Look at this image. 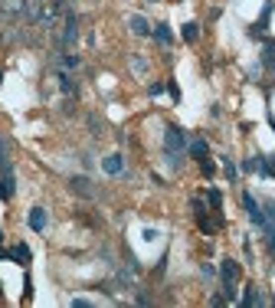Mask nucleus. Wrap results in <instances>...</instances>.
Listing matches in <instances>:
<instances>
[{
    "instance_id": "nucleus-1",
    "label": "nucleus",
    "mask_w": 275,
    "mask_h": 308,
    "mask_svg": "<svg viewBox=\"0 0 275 308\" xmlns=\"http://www.w3.org/2000/svg\"><path fill=\"white\" fill-rule=\"evenodd\" d=\"M16 190V177H13V164L7 161H0V200H10Z\"/></svg>"
},
{
    "instance_id": "nucleus-2",
    "label": "nucleus",
    "mask_w": 275,
    "mask_h": 308,
    "mask_svg": "<svg viewBox=\"0 0 275 308\" xmlns=\"http://www.w3.org/2000/svg\"><path fill=\"white\" fill-rule=\"evenodd\" d=\"M243 206H246V213H249V220L256 223L259 229H269V226H272V223L266 220V210L259 206V200L252 197V194H243Z\"/></svg>"
},
{
    "instance_id": "nucleus-3",
    "label": "nucleus",
    "mask_w": 275,
    "mask_h": 308,
    "mask_svg": "<svg viewBox=\"0 0 275 308\" xmlns=\"http://www.w3.org/2000/svg\"><path fill=\"white\" fill-rule=\"evenodd\" d=\"M164 148H167V151H177V154L187 148V134H183V128L167 125V131H164Z\"/></svg>"
},
{
    "instance_id": "nucleus-4",
    "label": "nucleus",
    "mask_w": 275,
    "mask_h": 308,
    "mask_svg": "<svg viewBox=\"0 0 275 308\" xmlns=\"http://www.w3.org/2000/svg\"><path fill=\"white\" fill-rule=\"evenodd\" d=\"M69 187H72V194H79V197H86V200H92V197H95L92 181H89V177H82V174L69 177Z\"/></svg>"
},
{
    "instance_id": "nucleus-5",
    "label": "nucleus",
    "mask_w": 275,
    "mask_h": 308,
    "mask_svg": "<svg viewBox=\"0 0 275 308\" xmlns=\"http://www.w3.org/2000/svg\"><path fill=\"white\" fill-rule=\"evenodd\" d=\"M66 30H63V43H66V46H72V43H76L79 40V16L76 13H66Z\"/></svg>"
},
{
    "instance_id": "nucleus-6",
    "label": "nucleus",
    "mask_w": 275,
    "mask_h": 308,
    "mask_svg": "<svg viewBox=\"0 0 275 308\" xmlns=\"http://www.w3.org/2000/svg\"><path fill=\"white\" fill-rule=\"evenodd\" d=\"M46 223H49L46 210H43V206H33V210H30V229H33V233H43Z\"/></svg>"
},
{
    "instance_id": "nucleus-7",
    "label": "nucleus",
    "mask_w": 275,
    "mask_h": 308,
    "mask_svg": "<svg viewBox=\"0 0 275 308\" xmlns=\"http://www.w3.org/2000/svg\"><path fill=\"white\" fill-rule=\"evenodd\" d=\"M10 259H13V262H20V266H30V259H33L30 246H26V243H16L13 249H10Z\"/></svg>"
},
{
    "instance_id": "nucleus-8",
    "label": "nucleus",
    "mask_w": 275,
    "mask_h": 308,
    "mask_svg": "<svg viewBox=\"0 0 275 308\" xmlns=\"http://www.w3.org/2000/svg\"><path fill=\"white\" fill-rule=\"evenodd\" d=\"M102 167H105V174H121V171H125V158H121V154H108V158L102 161Z\"/></svg>"
},
{
    "instance_id": "nucleus-9",
    "label": "nucleus",
    "mask_w": 275,
    "mask_h": 308,
    "mask_svg": "<svg viewBox=\"0 0 275 308\" xmlns=\"http://www.w3.org/2000/svg\"><path fill=\"white\" fill-rule=\"evenodd\" d=\"M239 305H246V308H249V305H266V295H262L259 289H252V285H249V289H246V295L239 299Z\"/></svg>"
},
{
    "instance_id": "nucleus-10",
    "label": "nucleus",
    "mask_w": 275,
    "mask_h": 308,
    "mask_svg": "<svg viewBox=\"0 0 275 308\" xmlns=\"http://www.w3.org/2000/svg\"><path fill=\"white\" fill-rule=\"evenodd\" d=\"M220 276H223V282H233V285H236V279H239V266H236L233 259H226V262L220 266Z\"/></svg>"
},
{
    "instance_id": "nucleus-11",
    "label": "nucleus",
    "mask_w": 275,
    "mask_h": 308,
    "mask_svg": "<svg viewBox=\"0 0 275 308\" xmlns=\"http://www.w3.org/2000/svg\"><path fill=\"white\" fill-rule=\"evenodd\" d=\"M187 148H190V154H193V158H196V161H203V158H206V154H210V144H206V141H203V138H193V141H190V144H187Z\"/></svg>"
},
{
    "instance_id": "nucleus-12",
    "label": "nucleus",
    "mask_w": 275,
    "mask_h": 308,
    "mask_svg": "<svg viewBox=\"0 0 275 308\" xmlns=\"http://www.w3.org/2000/svg\"><path fill=\"white\" fill-rule=\"evenodd\" d=\"M59 89H63L66 95H76V92H79V82L72 79L69 72H59Z\"/></svg>"
},
{
    "instance_id": "nucleus-13",
    "label": "nucleus",
    "mask_w": 275,
    "mask_h": 308,
    "mask_svg": "<svg viewBox=\"0 0 275 308\" xmlns=\"http://www.w3.org/2000/svg\"><path fill=\"white\" fill-rule=\"evenodd\" d=\"M262 66L275 72V43H272V40H269L266 46H262Z\"/></svg>"
},
{
    "instance_id": "nucleus-14",
    "label": "nucleus",
    "mask_w": 275,
    "mask_h": 308,
    "mask_svg": "<svg viewBox=\"0 0 275 308\" xmlns=\"http://www.w3.org/2000/svg\"><path fill=\"white\" fill-rule=\"evenodd\" d=\"M131 33H138V36H148V33H151V23L144 20V16L134 13V16H131Z\"/></svg>"
},
{
    "instance_id": "nucleus-15",
    "label": "nucleus",
    "mask_w": 275,
    "mask_h": 308,
    "mask_svg": "<svg viewBox=\"0 0 275 308\" xmlns=\"http://www.w3.org/2000/svg\"><path fill=\"white\" fill-rule=\"evenodd\" d=\"M154 36H157L161 43H164V46H171V43H174V33H171V26H167V23H157Z\"/></svg>"
},
{
    "instance_id": "nucleus-16",
    "label": "nucleus",
    "mask_w": 275,
    "mask_h": 308,
    "mask_svg": "<svg viewBox=\"0 0 275 308\" xmlns=\"http://www.w3.org/2000/svg\"><path fill=\"white\" fill-rule=\"evenodd\" d=\"M183 40L196 43V40H200V26H196V23H183Z\"/></svg>"
},
{
    "instance_id": "nucleus-17",
    "label": "nucleus",
    "mask_w": 275,
    "mask_h": 308,
    "mask_svg": "<svg viewBox=\"0 0 275 308\" xmlns=\"http://www.w3.org/2000/svg\"><path fill=\"white\" fill-rule=\"evenodd\" d=\"M259 171L266 177H275V161L272 158H259Z\"/></svg>"
},
{
    "instance_id": "nucleus-18",
    "label": "nucleus",
    "mask_w": 275,
    "mask_h": 308,
    "mask_svg": "<svg viewBox=\"0 0 275 308\" xmlns=\"http://www.w3.org/2000/svg\"><path fill=\"white\" fill-rule=\"evenodd\" d=\"M206 200H210L213 210H220V206H223V194H220V190H206Z\"/></svg>"
},
{
    "instance_id": "nucleus-19",
    "label": "nucleus",
    "mask_w": 275,
    "mask_h": 308,
    "mask_svg": "<svg viewBox=\"0 0 275 308\" xmlns=\"http://www.w3.org/2000/svg\"><path fill=\"white\" fill-rule=\"evenodd\" d=\"M59 63H63V69H79V56H72V53H66L63 59H59Z\"/></svg>"
},
{
    "instance_id": "nucleus-20",
    "label": "nucleus",
    "mask_w": 275,
    "mask_h": 308,
    "mask_svg": "<svg viewBox=\"0 0 275 308\" xmlns=\"http://www.w3.org/2000/svg\"><path fill=\"white\" fill-rule=\"evenodd\" d=\"M223 171H226V181H236V174H239V171H236V164L229 158H223Z\"/></svg>"
},
{
    "instance_id": "nucleus-21",
    "label": "nucleus",
    "mask_w": 275,
    "mask_h": 308,
    "mask_svg": "<svg viewBox=\"0 0 275 308\" xmlns=\"http://www.w3.org/2000/svg\"><path fill=\"white\" fill-rule=\"evenodd\" d=\"M181 164H183V158H181V154H177V151H167V167H174V171H177Z\"/></svg>"
},
{
    "instance_id": "nucleus-22",
    "label": "nucleus",
    "mask_w": 275,
    "mask_h": 308,
    "mask_svg": "<svg viewBox=\"0 0 275 308\" xmlns=\"http://www.w3.org/2000/svg\"><path fill=\"white\" fill-rule=\"evenodd\" d=\"M200 171H203L206 177H213V174H216V164H213L210 158H203V161H200Z\"/></svg>"
},
{
    "instance_id": "nucleus-23",
    "label": "nucleus",
    "mask_w": 275,
    "mask_h": 308,
    "mask_svg": "<svg viewBox=\"0 0 275 308\" xmlns=\"http://www.w3.org/2000/svg\"><path fill=\"white\" fill-rule=\"evenodd\" d=\"M167 92H171V99H174V102H181V86H177V82H167Z\"/></svg>"
},
{
    "instance_id": "nucleus-24",
    "label": "nucleus",
    "mask_w": 275,
    "mask_h": 308,
    "mask_svg": "<svg viewBox=\"0 0 275 308\" xmlns=\"http://www.w3.org/2000/svg\"><path fill=\"white\" fill-rule=\"evenodd\" d=\"M23 299H26V302L33 299V279H30V276L23 279Z\"/></svg>"
},
{
    "instance_id": "nucleus-25",
    "label": "nucleus",
    "mask_w": 275,
    "mask_h": 308,
    "mask_svg": "<svg viewBox=\"0 0 275 308\" xmlns=\"http://www.w3.org/2000/svg\"><path fill=\"white\" fill-rule=\"evenodd\" d=\"M243 171H249V174H252V171H259V158H249V161H243Z\"/></svg>"
},
{
    "instance_id": "nucleus-26",
    "label": "nucleus",
    "mask_w": 275,
    "mask_h": 308,
    "mask_svg": "<svg viewBox=\"0 0 275 308\" xmlns=\"http://www.w3.org/2000/svg\"><path fill=\"white\" fill-rule=\"evenodd\" d=\"M89 128H92V134H102V121L95 118V115H92V118H89Z\"/></svg>"
},
{
    "instance_id": "nucleus-27",
    "label": "nucleus",
    "mask_w": 275,
    "mask_h": 308,
    "mask_svg": "<svg viewBox=\"0 0 275 308\" xmlns=\"http://www.w3.org/2000/svg\"><path fill=\"white\" fill-rule=\"evenodd\" d=\"M69 305H72V308H92V302H89V299H72Z\"/></svg>"
},
{
    "instance_id": "nucleus-28",
    "label": "nucleus",
    "mask_w": 275,
    "mask_h": 308,
    "mask_svg": "<svg viewBox=\"0 0 275 308\" xmlns=\"http://www.w3.org/2000/svg\"><path fill=\"white\" fill-rule=\"evenodd\" d=\"M148 92H151V95H161V92H164V86H161V82H151Z\"/></svg>"
},
{
    "instance_id": "nucleus-29",
    "label": "nucleus",
    "mask_w": 275,
    "mask_h": 308,
    "mask_svg": "<svg viewBox=\"0 0 275 308\" xmlns=\"http://www.w3.org/2000/svg\"><path fill=\"white\" fill-rule=\"evenodd\" d=\"M10 154H7V141H3V138H0V161H7Z\"/></svg>"
},
{
    "instance_id": "nucleus-30",
    "label": "nucleus",
    "mask_w": 275,
    "mask_h": 308,
    "mask_svg": "<svg viewBox=\"0 0 275 308\" xmlns=\"http://www.w3.org/2000/svg\"><path fill=\"white\" fill-rule=\"evenodd\" d=\"M0 243H3V229H0Z\"/></svg>"
},
{
    "instance_id": "nucleus-31",
    "label": "nucleus",
    "mask_w": 275,
    "mask_h": 308,
    "mask_svg": "<svg viewBox=\"0 0 275 308\" xmlns=\"http://www.w3.org/2000/svg\"><path fill=\"white\" fill-rule=\"evenodd\" d=\"M0 82H3V69H0Z\"/></svg>"
}]
</instances>
